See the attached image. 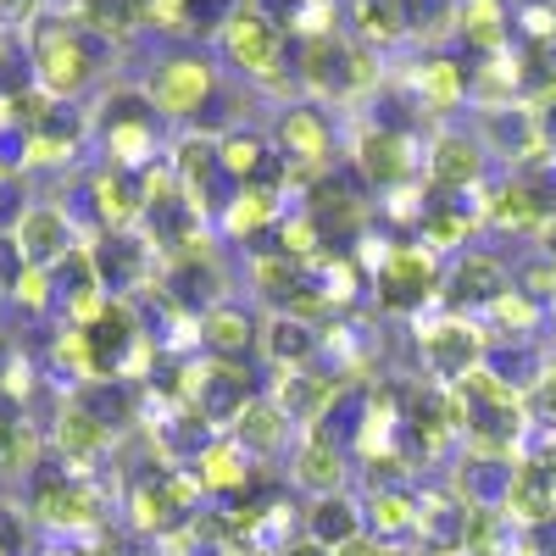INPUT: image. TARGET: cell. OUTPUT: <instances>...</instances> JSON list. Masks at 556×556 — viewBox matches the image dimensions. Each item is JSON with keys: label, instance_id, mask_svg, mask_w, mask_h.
I'll return each mask as SVG.
<instances>
[{"label": "cell", "instance_id": "12", "mask_svg": "<svg viewBox=\"0 0 556 556\" xmlns=\"http://www.w3.org/2000/svg\"><path fill=\"white\" fill-rule=\"evenodd\" d=\"M424 178L445 195H479L490 178V151H484L479 128H456V123L434 128L429 151H424Z\"/></svg>", "mask_w": 556, "mask_h": 556}, {"label": "cell", "instance_id": "27", "mask_svg": "<svg viewBox=\"0 0 556 556\" xmlns=\"http://www.w3.org/2000/svg\"><path fill=\"white\" fill-rule=\"evenodd\" d=\"M251 290L262 295L267 312H301L306 262H295V256H285V251H256V256H251Z\"/></svg>", "mask_w": 556, "mask_h": 556}, {"label": "cell", "instance_id": "18", "mask_svg": "<svg viewBox=\"0 0 556 556\" xmlns=\"http://www.w3.org/2000/svg\"><path fill=\"white\" fill-rule=\"evenodd\" d=\"M51 445L62 451L67 468L96 473L101 462H106V451L117 445V434H112V429H106V424H101V417L89 412L84 401L62 395V401H56V417H51Z\"/></svg>", "mask_w": 556, "mask_h": 556}, {"label": "cell", "instance_id": "7", "mask_svg": "<svg viewBox=\"0 0 556 556\" xmlns=\"http://www.w3.org/2000/svg\"><path fill=\"white\" fill-rule=\"evenodd\" d=\"M412 334H417V374L456 390L468 374H479V367L490 362V329L479 317H462V312H424L412 323Z\"/></svg>", "mask_w": 556, "mask_h": 556}, {"label": "cell", "instance_id": "22", "mask_svg": "<svg viewBox=\"0 0 556 556\" xmlns=\"http://www.w3.org/2000/svg\"><path fill=\"white\" fill-rule=\"evenodd\" d=\"M201 356L217 362H256L262 356V317L240 301H223L201 317Z\"/></svg>", "mask_w": 556, "mask_h": 556}, {"label": "cell", "instance_id": "15", "mask_svg": "<svg viewBox=\"0 0 556 556\" xmlns=\"http://www.w3.org/2000/svg\"><path fill=\"white\" fill-rule=\"evenodd\" d=\"M473 506L451 484H417V556H468Z\"/></svg>", "mask_w": 556, "mask_h": 556}, {"label": "cell", "instance_id": "19", "mask_svg": "<svg viewBox=\"0 0 556 556\" xmlns=\"http://www.w3.org/2000/svg\"><path fill=\"white\" fill-rule=\"evenodd\" d=\"M12 245H17V256L28 262V267H56L67 251H78L84 240H78V228L67 223V212L56 206V201H34L23 217H17V228H12Z\"/></svg>", "mask_w": 556, "mask_h": 556}, {"label": "cell", "instance_id": "9", "mask_svg": "<svg viewBox=\"0 0 556 556\" xmlns=\"http://www.w3.org/2000/svg\"><path fill=\"white\" fill-rule=\"evenodd\" d=\"M367 290H374V306L384 317H406L417 323L424 312L440 306V290H445V256L417 245V240H395L390 262L367 278Z\"/></svg>", "mask_w": 556, "mask_h": 556}, {"label": "cell", "instance_id": "28", "mask_svg": "<svg viewBox=\"0 0 556 556\" xmlns=\"http://www.w3.org/2000/svg\"><path fill=\"white\" fill-rule=\"evenodd\" d=\"M7 301H12L23 317H62V301H56V278H51V267H23V273L12 278Z\"/></svg>", "mask_w": 556, "mask_h": 556}, {"label": "cell", "instance_id": "21", "mask_svg": "<svg viewBox=\"0 0 556 556\" xmlns=\"http://www.w3.org/2000/svg\"><path fill=\"white\" fill-rule=\"evenodd\" d=\"M84 190H89V206H96L101 235H128V228L146 223V184H139V173L96 167L84 173Z\"/></svg>", "mask_w": 556, "mask_h": 556}, {"label": "cell", "instance_id": "10", "mask_svg": "<svg viewBox=\"0 0 556 556\" xmlns=\"http://www.w3.org/2000/svg\"><path fill=\"white\" fill-rule=\"evenodd\" d=\"M217 56L235 67L240 78H251V84H262V89H285V78H290V56H295V39L285 34V23H273L267 12H256L251 0H245V12L223 28V39H217Z\"/></svg>", "mask_w": 556, "mask_h": 556}, {"label": "cell", "instance_id": "8", "mask_svg": "<svg viewBox=\"0 0 556 556\" xmlns=\"http://www.w3.org/2000/svg\"><path fill=\"white\" fill-rule=\"evenodd\" d=\"M273 151L278 162L290 167L295 178V190L323 173H334L345 167V151H340V123L329 117V106H317V101H285L273 117Z\"/></svg>", "mask_w": 556, "mask_h": 556}, {"label": "cell", "instance_id": "4", "mask_svg": "<svg viewBox=\"0 0 556 556\" xmlns=\"http://www.w3.org/2000/svg\"><path fill=\"white\" fill-rule=\"evenodd\" d=\"M295 84L317 106H356V101H374L384 89L374 51L356 45L345 28L317 34V39H295Z\"/></svg>", "mask_w": 556, "mask_h": 556}, {"label": "cell", "instance_id": "13", "mask_svg": "<svg viewBox=\"0 0 556 556\" xmlns=\"http://www.w3.org/2000/svg\"><path fill=\"white\" fill-rule=\"evenodd\" d=\"M89 256H96V273L112 301H139L156 290L162 278V256L156 245L139 235V228H128V235H101L96 245H89Z\"/></svg>", "mask_w": 556, "mask_h": 556}, {"label": "cell", "instance_id": "24", "mask_svg": "<svg viewBox=\"0 0 556 556\" xmlns=\"http://www.w3.org/2000/svg\"><path fill=\"white\" fill-rule=\"evenodd\" d=\"M367 513V534L390 551H406V540H417V484H379L362 495Z\"/></svg>", "mask_w": 556, "mask_h": 556}, {"label": "cell", "instance_id": "5", "mask_svg": "<svg viewBox=\"0 0 556 556\" xmlns=\"http://www.w3.org/2000/svg\"><path fill=\"white\" fill-rule=\"evenodd\" d=\"M424 139H417V123L374 112L351 128V146H345V167L367 184L374 195H390L401 184L424 178Z\"/></svg>", "mask_w": 556, "mask_h": 556}, {"label": "cell", "instance_id": "29", "mask_svg": "<svg viewBox=\"0 0 556 556\" xmlns=\"http://www.w3.org/2000/svg\"><path fill=\"white\" fill-rule=\"evenodd\" d=\"M39 556H112L106 540H51Z\"/></svg>", "mask_w": 556, "mask_h": 556}, {"label": "cell", "instance_id": "16", "mask_svg": "<svg viewBox=\"0 0 556 556\" xmlns=\"http://www.w3.org/2000/svg\"><path fill=\"white\" fill-rule=\"evenodd\" d=\"M190 479H195V490L206 495V506H235V501L262 479V462H256L235 434H217V440L195 456Z\"/></svg>", "mask_w": 556, "mask_h": 556}, {"label": "cell", "instance_id": "23", "mask_svg": "<svg viewBox=\"0 0 556 556\" xmlns=\"http://www.w3.org/2000/svg\"><path fill=\"white\" fill-rule=\"evenodd\" d=\"M228 434H235L256 462H278V456H285V451L301 440V424H295V417L278 406L273 395H256V401L240 412V424L228 429Z\"/></svg>", "mask_w": 556, "mask_h": 556}, {"label": "cell", "instance_id": "6", "mask_svg": "<svg viewBox=\"0 0 556 556\" xmlns=\"http://www.w3.org/2000/svg\"><path fill=\"white\" fill-rule=\"evenodd\" d=\"M139 89L151 96V106L162 112V123L184 134V128H195L206 117V106L223 96V73H217L206 45H173L167 56L151 62V73H146V84H139Z\"/></svg>", "mask_w": 556, "mask_h": 556}, {"label": "cell", "instance_id": "25", "mask_svg": "<svg viewBox=\"0 0 556 556\" xmlns=\"http://www.w3.org/2000/svg\"><path fill=\"white\" fill-rule=\"evenodd\" d=\"M345 17H351V39L367 45L374 56L412 45V7L406 0H351Z\"/></svg>", "mask_w": 556, "mask_h": 556}, {"label": "cell", "instance_id": "14", "mask_svg": "<svg viewBox=\"0 0 556 556\" xmlns=\"http://www.w3.org/2000/svg\"><path fill=\"white\" fill-rule=\"evenodd\" d=\"M506 290H513V267H506L495 251H462L445 262V290L440 306L462 312V317H484Z\"/></svg>", "mask_w": 556, "mask_h": 556}, {"label": "cell", "instance_id": "1", "mask_svg": "<svg viewBox=\"0 0 556 556\" xmlns=\"http://www.w3.org/2000/svg\"><path fill=\"white\" fill-rule=\"evenodd\" d=\"M23 51H28V67H34V89H45L51 101L78 106L89 89L101 84L117 45H106L101 34H89L67 12H45V17H34L23 28Z\"/></svg>", "mask_w": 556, "mask_h": 556}, {"label": "cell", "instance_id": "31", "mask_svg": "<svg viewBox=\"0 0 556 556\" xmlns=\"http://www.w3.org/2000/svg\"><path fill=\"white\" fill-rule=\"evenodd\" d=\"M390 556H417V551H390Z\"/></svg>", "mask_w": 556, "mask_h": 556}, {"label": "cell", "instance_id": "17", "mask_svg": "<svg viewBox=\"0 0 556 556\" xmlns=\"http://www.w3.org/2000/svg\"><path fill=\"white\" fill-rule=\"evenodd\" d=\"M351 473H356V462L345 445H334L329 434H317V429H301L295 451H290V484L306 495V501H323V495H340L351 490Z\"/></svg>", "mask_w": 556, "mask_h": 556}, {"label": "cell", "instance_id": "2", "mask_svg": "<svg viewBox=\"0 0 556 556\" xmlns=\"http://www.w3.org/2000/svg\"><path fill=\"white\" fill-rule=\"evenodd\" d=\"M23 506L51 540H101L112 523V490L67 462H45L23 484Z\"/></svg>", "mask_w": 556, "mask_h": 556}, {"label": "cell", "instance_id": "26", "mask_svg": "<svg viewBox=\"0 0 556 556\" xmlns=\"http://www.w3.org/2000/svg\"><path fill=\"white\" fill-rule=\"evenodd\" d=\"M367 534V513H362V495L340 490V495H323V501H306V540L323 545V551H345Z\"/></svg>", "mask_w": 556, "mask_h": 556}, {"label": "cell", "instance_id": "30", "mask_svg": "<svg viewBox=\"0 0 556 556\" xmlns=\"http://www.w3.org/2000/svg\"><path fill=\"white\" fill-rule=\"evenodd\" d=\"M285 556H334V551H323V545H312V540H295Z\"/></svg>", "mask_w": 556, "mask_h": 556}, {"label": "cell", "instance_id": "3", "mask_svg": "<svg viewBox=\"0 0 556 556\" xmlns=\"http://www.w3.org/2000/svg\"><path fill=\"white\" fill-rule=\"evenodd\" d=\"M89 146L101 151V167L151 173L156 162H167L173 139H167V123L151 106L146 89H112V96H101V106L89 112Z\"/></svg>", "mask_w": 556, "mask_h": 556}, {"label": "cell", "instance_id": "20", "mask_svg": "<svg viewBox=\"0 0 556 556\" xmlns=\"http://www.w3.org/2000/svg\"><path fill=\"white\" fill-rule=\"evenodd\" d=\"M262 362L273 374H301L323 362V323L295 312H267L262 317Z\"/></svg>", "mask_w": 556, "mask_h": 556}, {"label": "cell", "instance_id": "11", "mask_svg": "<svg viewBox=\"0 0 556 556\" xmlns=\"http://www.w3.org/2000/svg\"><path fill=\"white\" fill-rule=\"evenodd\" d=\"M156 295H162L173 312L195 317V323H201L206 312H217L223 301H235V295H228V273H223L212 240L167 256V262H162V278H156Z\"/></svg>", "mask_w": 556, "mask_h": 556}]
</instances>
